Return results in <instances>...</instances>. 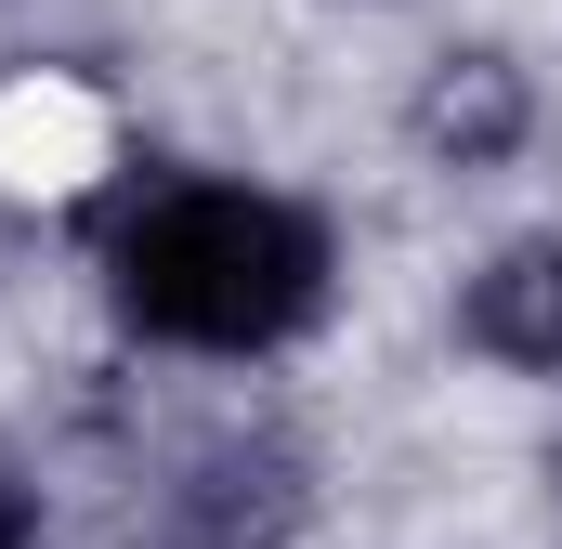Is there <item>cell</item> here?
Masks as SVG:
<instances>
[{"instance_id":"obj_1","label":"cell","mask_w":562,"mask_h":549,"mask_svg":"<svg viewBox=\"0 0 562 549\" xmlns=\"http://www.w3.org/2000/svg\"><path fill=\"white\" fill-rule=\"evenodd\" d=\"M119 314L170 354H276L327 314V223L262 183H170L119 223Z\"/></svg>"},{"instance_id":"obj_2","label":"cell","mask_w":562,"mask_h":549,"mask_svg":"<svg viewBox=\"0 0 562 549\" xmlns=\"http://www.w3.org/2000/svg\"><path fill=\"white\" fill-rule=\"evenodd\" d=\"M170 511H183L196 549H276V537H301V511H314V458H301L288 432H223V445L183 458Z\"/></svg>"},{"instance_id":"obj_3","label":"cell","mask_w":562,"mask_h":549,"mask_svg":"<svg viewBox=\"0 0 562 549\" xmlns=\"http://www.w3.org/2000/svg\"><path fill=\"white\" fill-rule=\"evenodd\" d=\"M406 144L431 170H510L537 144V79L510 53H445L419 79V105H406Z\"/></svg>"},{"instance_id":"obj_4","label":"cell","mask_w":562,"mask_h":549,"mask_svg":"<svg viewBox=\"0 0 562 549\" xmlns=\"http://www.w3.org/2000/svg\"><path fill=\"white\" fill-rule=\"evenodd\" d=\"M458 340L524 367V380H562V236H510L497 262L458 288Z\"/></svg>"},{"instance_id":"obj_5","label":"cell","mask_w":562,"mask_h":549,"mask_svg":"<svg viewBox=\"0 0 562 549\" xmlns=\"http://www.w3.org/2000/svg\"><path fill=\"white\" fill-rule=\"evenodd\" d=\"M119 119H105V92H79V79H26V92H0V183H79L66 157H105Z\"/></svg>"},{"instance_id":"obj_6","label":"cell","mask_w":562,"mask_h":549,"mask_svg":"<svg viewBox=\"0 0 562 549\" xmlns=\"http://www.w3.org/2000/svg\"><path fill=\"white\" fill-rule=\"evenodd\" d=\"M0 549H40V484L0 458Z\"/></svg>"}]
</instances>
